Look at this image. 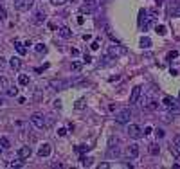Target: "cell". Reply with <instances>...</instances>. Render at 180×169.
Returning a JSON list of instances; mask_svg holds the SVG:
<instances>
[{
  "instance_id": "e0dca14e",
  "label": "cell",
  "mask_w": 180,
  "mask_h": 169,
  "mask_svg": "<svg viewBox=\"0 0 180 169\" xmlns=\"http://www.w3.org/2000/svg\"><path fill=\"white\" fill-rule=\"evenodd\" d=\"M29 76H25V74H20V76H18V83H20L22 87H25V85H29Z\"/></svg>"
},
{
  "instance_id": "ba28073f",
  "label": "cell",
  "mask_w": 180,
  "mask_h": 169,
  "mask_svg": "<svg viewBox=\"0 0 180 169\" xmlns=\"http://www.w3.org/2000/svg\"><path fill=\"white\" fill-rule=\"evenodd\" d=\"M141 94H142V87H135V88L131 90V96H130V104H137V103H139Z\"/></svg>"
},
{
  "instance_id": "ffe728a7",
  "label": "cell",
  "mask_w": 180,
  "mask_h": 169,
  "mask_svg": "<svg viewBox=\"0 0 180 169\" xmlns=\"http://www.w3.org/2000/svg\"><path fill=\"white\" fill-rule=\"evenodd\" d=\"M20 166H23V162H22V158H20V157H18L16 160L9 162V167H20Z\"/></svg>"
},
{
  "instance_id": "f1b7e54d",
  "label": "cell",
  "mask_w": 180,
  "mask_h": 169,
  "mask_svg": "<svg viewBox=\"0 0 180 169\" xmlns=\"http://www.w3.org/2000/svg\"><path fill=\"white\" fill-rule=\"evenodd\" d=\"M50 4L52 6H63V4H67V0H50Z\"/></svg>"
},
{
  "instance_id": "52a82bcc",
  "label": "cell",
  "mask_w": 180,
  "mask_h": 169,
  "mask_svg": "<svg viewBox=\"0 0 180 169\" xmlns=\"http://www.w3.org/2000/svg\"><path fill=\"white\" fill-rule=\"evenodd\" d=\"M33 4H34V0H14V7L18 11H29L33 7Z\"/></svg>"
},
{
  "instance_id": "5b68a950",
  "label": "cell",
  "mask_w": 180,
  "mask_h": 169,
  "mask_svg": "<svg viewBox=\"0 0 180 169\" xmlns=\"http://www.w3.org/2000/svg\"><path fill=\"white\" fill-rule=\"evenodd\" d=\"M126 133H128L130 139H135V140L142 139V135H144L142 130H141L137 124H130V126H128V132H126Z\"/></svg>"
},
{
  "instance_id": "2e32d148",
  "label": "cell",
  "mask_w": 180,
  "mask_h": 169,
  "mask_svg": "<svg viewBox=\"0 0 180 169\" xmlns=\"http://www.w3.org/2000/svg\"><path fill=\"white\" fill-rule=\"evenodd\" d=\"M141 47H142V49H150V47H151V40L148 36L141 38Z\"/></svg>"
},
{
  "instance_id": "9c48e42d",
  "label": "cell",
  "mask_w": 180,
  "mask_h": 169,
  "mask_svg": "<svg viewBox=\"0 0 180 169\" xmlns=\"http://www.w3.org/2000/svg\"><path fill=\"white\" fill-rule=\"evenodd\" d=\"M50 153H52V146H50L49 142H45V144H42V146H40V149H38V157H42V158H45V157H49Z\"/></svg>"
},
{
  "instance_id": "4316f807",
  "label": "cell",
  "mask_w": 180,
  "mask_h": 169,
  "mask_svg": "<svg viewBox=\"0 0 180 169\" xmlns=\"http://www.w3.org/2000/svg\"><path fill=\"white\" fill-rule=\"evenodd\" d=\"M43 20H45V15H43V13H38V15H36V20H34V23H42Z\"/></svg>"
},
{
  "instance_id": "836d02e7",
  "label": "cell",
  "mask_w": 180,
  "mask_h": 169,
  "mask_svg": "<svg viewBox=\"0 0 180 169\" xmlns=\"http://www.w3.org/2000/svg\"><path fill=\"white\" fill-rule=\"evenodd\" d=\"M83 67V63H79V61H76V63H72V70H79Z\"/></svg>"
},
{
  "instance_id": "f546056e",
  "label": "cell",
  "mask_w": 180,
  "mask_h": 169,
  "mask_svg": "<svg viewBox=\"0 0 180 169\" xmlns=\"http://www.w3.org/2000/svg\"><path fill=\"white\" fill-rule=\"evenodd\" d=\"M88 149H90L88 146H78V147H76V151H78V153H85V151H88Z\"/></svg>"
},
{
  "instance_id": "7a4b0ae2",
  "label": "cell",
  "mask_w": 180,
  "mask_h": 169,
  "mask_svg": "<svg viewBox=\"0 0 180 169\" xmlns=\"http://www.w3.org/2000/svg\"><path fill=\"white\" fill-rule=\"evenodd\" d=\"M29 121H31V124L34 126V128H38V130H45V128H47V121H45L43 115H40V113H33Z\"/></svg>"
},
{
  "instance_id": "1f68e13d",
  "label": "cell",
  "mask_w": 180,
  "mask_h": 169,
  "mask_svg": "<svg viewBox=\"0 0 180 169\" xmlns=\"http://www.w3.org/2000/svg\"><path fill=\"white\" fill-rule=\"evenodd\" d=\"M157 32L158 34H166V25H157Z\"/></svg>"
},
{
  "instance_id": "d6a6232c",
  "label": "cell",
  "mask_w": 180,
  "mask_h": 169,
  "mask_svg": "<svg viewBox=\"0 0 180 169\" xmlns=\"http://www.w3.org/2000/svg\"><path fill=\"white\" fill-rule=\"evenodd\" d=\"M90 49H92V51H97V49H99V42H97V40H94L92 45H90Z\"/></svg>"
},
{
  "instance_id": "44dd1931",
  "label": "cell",
  "mask_w": 180,
  "mask_h": 169,
  "mask_svg": "<svg viewBox=\"0 0 180 169\" xmlns=\"http://www.w3.org/2000/svg\"><path fill=\"white\" fill-rule=\"evenodd\" d=\"M74 108H76V110H83V108H85V99H78L76 104H74Z\"/></svg>"
},
{
  "instance_id": "484cf974",
  "label": "cell",
  "mask_w": 180,
  "mask_h": 169,
  "mask_svg": "<svg viewBox=\"0 0 180 169\" xmlns=\"http://www.w3.org/2000/svg\"><path fill=\"white\" fill-rule=\"evenodd\" d=\"M169 153H171L173 157H180V147H177V146H171V147H169Z\"/></svg>"
},
{
  "instance_id": "e575fe53",
  "label": "cell",
  "mask_w": 180,
  "mask_h": 169,
  "mask_svg": "<svg viewBox=\"0 0 180 169\" xmlns=\"http://www.w3.org/2000/svg\"><path fill=\"white\" fill-rule=\"evenodd\" d=\"M173 146L180 147V135H177V137H175V139H173Z\"/></svg>"
},
{
  "instance_id": "3957f363",
  "label": "cell",
  "mask_w": 180,
  "mask_h": 169,
  "mask_svg": "<svg viewBox=\"0 0 180 169\" xmlns=\"http://www.w3.org/2000/svg\"><path fill=\"white\" fill-rule=\"evenodd\" d=\"M49 85H50V88L52 90H65V88L70 87V81L69 79H52Z\"/></svg>"
},
{
  "instance_id": "d590c367",
  "label": "cell",
  "mask_w": 180,
  "mask_h": 169,
  "mask_svg": "<svg viewBox=\"0 0 180 169\" xmlns=\"http://www.w3.org/2000/svg\"><path fill=\"white\" fill-rule=\"evenodd\" d=\"M58 135H59V137H65V135H67V128H59V130H58Z\"/></svg>"
},
{
  "instance_id": "30bf717a",
  "label": "cell",
  "mask_w": 180,
  "mask_h": 169,
  "mask_svg": "<svg viewBox=\"0 0 180 169\" xmlns=\"http://www.w3.org/2000/svg\"><path fill=\"white\" fill-rule=\"evenodd\" d=\"M139 153H141V149H139L137 144H130V146L126 147V157H128V158H137Z\"/></svg>"
},
{
  "instance_id": "7bdbcfd3",
  "label": "cell",
  "mask_w": 180,
  "mask_h": 169,
  "mask_svg": "<svg viewBox=\"0 0 180 169\" xmlns=\"http://www.w3.org/2000/svg\"><path fill=\"white\" fill-rule=\"evenodd\" d=\"M92 61V56L90 54H85V63H90Z\"/></svg>"
},
{
  "instance_id": "b9f144b4",
  "label": "cell",
  "mask_w": 180,
  "mask_h": 169,
  "mask_svg": "<svg viewBox=\"0 0 180 169\" xmlns=\"http://www.w3.org/2000/svg\"><path fill=\"white\" fill-rule=\"evenodd\" d=\"M4 67H6V59H4V58H2V56H0V70H2Z\"/></svg>"
},
{
  "instance_id": "8992f818",
  "label": "cell",
  "mask_w": 180,
  "mask_h": 169,
  "mask_svg": "<svg viewBox=\"0 0 180 169\" xmlns=\"http://www.w3.org/2000/svg\"><path fill=\"white\" fill-rule=\"evenodd\" d=\"M124 52L126 51H124L122 45H110V47H108V56H110V58H119Z\"/></svg>"
},
{
  "instance_id": "4dcf8cb0",
  "label": "cell",
  "mask_w": 180,
  "mask_h": 169,
  "mask_svg": "<svg viewBox=\"0 0 180 169\" xmlns=\"http://www.w3.org/2000/svg\"><path fill=\"white\" fill-rule=\"evenodd\" d=\"M7 18V13H6V9L0 6V20H6Z\"/></svg>"
},
{
  "instance_id": "4fadbf2b",
  "label": "cell",
  "mask_w": 180,
  "mask_h": 169,
  "mask_svg": "<svg viewBox=\"0 0 180 169\" xmlns=\"http://www.w3.org/2000/svg\"><path fill=\"white\" fill-rule=\"evenodd\" d=\"M9 65H11V68H13V70H20L22 68V59L20 58H11L9 59Z\"/></svg>"
},
{
  "instance_id": "8d00e7d4",
  "label": "cell",
  "mask_w": 180,
  "mask_h": 169,
  "mask_svg": "<svg viewBox=\"0 0 180 169\" xmlns=\"http://www.w3.org/2000/svg\"><path fill=\"white\" fill-rule=\"evenodd\" d=\"M155 135H157V139H162V137H164V130H157Z\"/></svg>"
},
{
  "instance_id": "603a6c76",
  "label": "cell",
  "mask_w": 180,
  "mask_h": 169,
  "mask_svg": "<svg viewBox=\"0 0 180 169\" xmlns=\"http://www.w3.org/2000/svg\"><path fill=\"white\" fill-rule=\"evenodd\" d=\"M7 96L16 97V96H18V88H16V87H11V88H7Z\"/></svg>"
},
{
  "instance_id": "83f0119b",
  "label": "cell",
  "mask_w": 180,
  "mask_h": 169,
  "mask_svg": "<svg viewBox=\"0 0 180 169\" xmlns=\"http://www.w3.org/2000/svg\"><path fill=\"white\" fill-rule=\"evenodd\" d=\"M173 101H175V99H173V97H169V96H166L164 99H162V103H164L166 106H169V104H171Z\"/></svg>"
},
{
  "instance_id": "f6af8a7d",
  "label": "cell",
  "mask_w": 180,
  "mask_h": 169,
  "mask_svg": "<svg viewBox=\"0 0 180 169\" xmlns=\"http://www.w3.org/2000/svg\"><path fill=\"white\" fill-rule=\"evenodd\" d=\"M178 99H180V94H178Z\"/></svg>"
},
{
  "instance_id": "7402d4cb",
  "label": "cell",
  "mask_w": 180,
  "mask_h": 169,
  "mask_svg": "<svg viewBox=\"0 0 180 169\" xmlns=\"http://www.w3.org/2000/svg\"><path fill=\"white\" fill-rule=\"evenodd\" d=\"M92 158H85V157H81V166L83 167H88V166H92Z\"/></svg>"
},
{
  "instance_id": "d4e9b609",
  "label": "cell",
  "mask_w": 180,
  "mask_h": 169,
  "mask_svg": "<svg viewBox=\"0 0 180 169\" xmlns=\"http://www.w3.org/2000/svg\"><path fill=\"white\" fill-rule=\"evenodd\" d=\"M150 153L151 155H158V153H160V147H158L157 144H151V146H150Z\"/></svg>"
},
{
  "instance_id": "8fae6325",
  "label": "cell",
  "mask_w": 180,
  "mask_h": 169,
  "mask_svg": "<svg viewBox=\"0 0 180 169\" xmlns=\"http://www.w3.org/2000/svg\"><path fill=\"white\" fill-rule=\"evenodd\" d=\"M33 155V149L29 146H22V147H18V157H20L22 160H25V158H29Z\"/></svg>"
},
{
  "instance_id": "ab89813d",
  "label": "cell",
  "mask_w": 180,
  "mask_h": 169,
  "mask_svg": "<svg viewBox=\"0 0 180 169\" xmlns=\"http://www.w3.org/2000/svg\"><path fill=\"white\" fill-rule=\"evenodd\" d=\"M54 108H58V110H61V101L58 99V101H54Z\"/></svg>"
},
{
  "instance_id": "ac0fdd59",
  "label": "cell",
  "mask_w": 180,
  "mask_h": 169,
  "mask_svg": "<svg viewBox=\"0 0 180 169\" xmlns=\"http://www.w3.org/2000/svg\"><path fill=\"white\" fill-rule=\"evenodd\" d=\"M34 51L38 52V54H42V52H47V47H45V43H36Z\"/></svg>"
},
{
  "instance_id": "cb8c5ba5",
  "label": "cell",
  "mask_w": 180,
  "mask_h": 169,
  "mask_svg": "<svg viewBox=\"0 0 180 169\" xmlns=\"http://www.w3.org/2000/svg\"><path fill=\"white\" fill-rule=\"evenodd\" d=\"M7 85H9L7 77L6 76H0V88H7Z\"/></svg>"
},
{
  "instance_id": "5bb4252c",
  "label": "cell",
  "mask_w": 180,
  "mask_h": 169,
  "mask_svg": "<svg viewBox=\"0 0 180 169\" xmlns=\"http://www.w3.org/2000/svg\"><path fill=\"white\" fill-rule=\"evenodd\" d=\"M59 36L61 38H65V40H69V38L72 36V32H70V29H69V27H59Z\"/></svg>"
},
{
  "instance_id": "ee69618b",
  "label": "cell",
  "mask_w": 180,
  "mask_h": 169,
  "mask_svg": "<svg viewBox=\"0 0 180 169\" xmlns=\"http://www.w3.org/2000/svg\"><path fill=\"white\" fill-rule=\"evenodd\" d=\"M2 104H4V97L0 96V106H2Z\"/></svg>"
},
{
  "instance_id": "f35d334b",
  "label": "cell",
  "mask_w": 180,
  "mask_h": 169,
  "mask_svg": "<svg viewBox=\"0 0 180 169\" xmlns=\"http://www.w3.org/2000/svg\"><path fill=\"white\" fill-rule=\"evenodd\" d=\"M177 56H178V52L177 51H173V52H169V54H167V58L171 59V58H177Z\"/></svg>"
},
{
  "instance_id": "7c38bea8",
  "label": "cell",
  "mask_w": 180,
  "mask_h": 169,
  "mask_svg": "<svg viewBox=\"0 0 180 169\" xmlns=\"http://www.w3.org/2000/svg\"><path fill=\"white\" fill-rule=\"evenodd\" d=\"M167 110H169V113H171V115L180 113V103H178V101H173V103L167 106Z\"/></svg>"
},
{
  "instance_id": "9a60e30c",
  "label": "cell",
  "mask_w": 180,
  "mask_h": 169,
  "mask_svg": "<svg viewBox=\"0 0 180 169\" xmlns=\"http://www.w3.org/2000/svg\"><path fill=\"white\" fill-rule=\"evenodd\" d=\"M14 47H16V51L20 52L22 56H23V54H25V52H27V49H25V45L22 43L20 40H14Z\"/></svg>"
},
{
  "instance_id": "74e56055",
  "label": "cell",
  "mask_w": 180,
  "mask_h": 169,
  "mask_svg": "<svg viewBox=\"0 0 180 169\" xmlns=\"http://www.w3.org/2000/svg\"><path fill=\"white\" fill-rule=\"evenodd\" d=\"M151 132H153V128H151V126H146V128H144V135H148V133H151Z\"/></svg>"
},
{
  "instance_id": "d6986e66",
  "label": "cell",
  "mask_w": 180,
  "mask_h": 169,
  "mask_svg": "<svg viewBox=\"0 0 180 169\" xmlns=\"http://www.w3.org/2000/svg\"><path fill=\"white\" fill-rule=\"evenodd\" d=\"M0 147H2V149H9V147H11V144H9V140H7L6 137L0 139Z\"/></svg>"
},
{
  "instance_id": "6da1fadb",
  "label": "cell",
  "mask_w": 180,
  "mask_h": 169,
  "mask_svg": "<svg viewBox=\"0 0 180 169\" xmlns=\"http://www.w3.org/2000/svg\"><path fill=\"white\" fill-rule=\"evenodd\" d=\"M130 119H131V110L130 108H122L121 112L115 113V122H119V124H128Z\"/></svg>"
},
{
  "instance_id": "277c9868",
  "label": "cell",
  "mask_w": 180,
  "mask_h": 169,
  "mask_svg": "<svg viewBox=\"0 0 180 169\" xmlns=\"http://www.w3.org/2000/svg\"><path fill=\"white\" fill-rule=\"evenodd\" d=\"M97 9V0H85L83 4H81V13L83 15H88V13H94Z\"/></svg>"
},
{
  "instance_id": "60d3db41",
  "label": "cell",
  "mask_w": 180,
  "mask_h": 169,
  "mask_svg": "<svg viewBox=\"0 0 180 169\" xmlns=\"http://www.w3.org/2000/svg\"><path fill=\"white\" fill-rule=\"evenodd\" d=\"M78 23H79V25H83V23H85V18H83V15L78 16Z\"/></svg>"
}]
</instances>
